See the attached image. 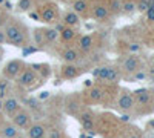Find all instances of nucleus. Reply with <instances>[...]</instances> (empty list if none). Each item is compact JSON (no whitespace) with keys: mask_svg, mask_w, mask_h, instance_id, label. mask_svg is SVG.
<instances>
[{"mask_svg":"<svg viewBox=\"0 0 154 138\" xmlns=\"http://www.w3.org/2000/svg\"><path fill=\"white\" fill-rule=\"evenodd\" d=\"M128 138H139V137H137V135H130Z\"/></svg>","mask_w":154,"mask_h":138,"instance_id":"ea45409f","label":"nucleus"},{"mask_svg":"<svg viewBox=\"0 0 154 138\" xmlns=\"http://www.w3.org/2000/svg\"><path fill=\"white\" fill-rule=\"evenodd\" d=\"M119 78H120V72L116 69V68H112V66H108V74H106L105 81H108V83H116Z\"/></svg>","mask_w":154,"mask_h":138,"instance_id":"f3484780","label":"nucleus"},{"mask_svg":"<svg viewBox=\"0 0 154 138\" xmlns=\"http://www.w3.org/2000/svg\"><path fill=\"white\" fill-rule=\"evenodd\" d=\"M108 8H109V12H114V14L120 12V11H122V3H120V0H111L109 5H108Z\"/></svg>","mask_w":154,"mask_h":138,"instance_id":"b1692460","label":"nucleus"},{"mask_svg":"<svg viewBox=\"0 0 154 138\" xmlns=\"http://www.w3.org/2000/svg\"><path fill=\"white\" fill-rule=\"evenodd\" d=\"M12 123L16 124L19 129H26L29 128V123H31V115L25 110H19L17 114L12 115Z\"/></svg>","mask_w":154,"mask_h":138,"instance_id":"39448f33","label":"nucleus"},{"mask_svg":"<svg viewBox=\"0 0 154 138\" xmlns=\"http://www.w3.org/2000/svg\"><path fill=\"white\" fill-rule=\"evenodd\" d=\"M77 74H79V71H77V68L71 63H68L62 68V75L65 78H74V77H77Z\"/></svg>","mask_w":154,"mask_h":138,"instance_id":"ddd939ff","label":"nucleus"},{"mask_svg":"<svg viewBox=\"0 0 154 138\" xmlns=\"http://www.w3.org/2000/svg\"><path fill=\"white\" fill-rule=\"evenodd\" d=\"M3 20H5V19H3V16L0 14V26H2V25H3Z\"/></svg>","mask_w":154,"mask_h":138,"instance_id":"4c0bfd02","label":"nucleus"},{"mask_svg":"<svg viewBox=\"0 0 154 138\" xmlns=\"http://www.w3.org/2000/svg\"><path fill=\"white\" fill-rule=\"evenodd\" d=\"M120 120H122L123 123H126V121H130V115H126V114H125V115H122V117H120Z\"/></svg>","mask_w":154,"mask_h":138,"instance_id":"72a5a7b5","label":"nucleus"},{"mask_svg":"<svg viewBox=\"0 0 154 138\" xmlns=\"http://www.w3.org/2000/svg\"><path fill=\"white\" fill-rule=\"evenodd\" d=\"M136 9L139 12H142V14H145V12L149 9V2L148 0H137L136 2Z\"/></svg>","mask_w":154,"mask_h":138,"instance_id":"5701e85b","label":"nucleus"},{"mask_svg":"<svg viewBox=\"0 0 154 138\" xmlns=\"http://www.w3.org/2000/svg\"><path fill=\"white\" fill-rule=\"evenodd\" d=\"M22 71H23V61L22 60H11L3 68V77L8 80L17 78Z\"/></svg>","mask_w":154,"mask_h":138,"instance_id":"f03ea898","label":"nucleus"},{"mask_svg":"<svg viewBox=\"0 0 154 138\" xmlns=\"http://www.w3.org/2000/svg\"><path fill=\"white\" fill-rule=\"evenodd\" d=\"M5 42H6V34L3 29H0V45H3Z\"/></svg>","mask_w":154,"mask_h":138,"instance_id":"2f4dec72","label":"nucleus"},{"mask_svg":"<svg viewBox=\"0 0 154 138\" xmlns=\"http://www.w3.org/2000/svg\"><path fill=\"white\" fill-rule=\"evenodd\" d=\"M122 11L125 12V14H133L136 9V2H133V0H126V2L122 3Z\"/></svg>","mask_w":154,"mask_h":138,"instance_id":"4be33fe9","label":"nucleus"},{"mask_svg":"<svg viewBox=\"0 0 154 138\" xmlns=\"http://www.w3.org/2000/svg\"><path fill=\"white\" fill-rule=\"evenodd\" d=\"M43 35H45V42L53 43V42L57 40L59 31H56V29H53V28H49V29H45V31H43Z\"/></svg>","mask_w":154,"mask_h":138,"instance_id":"aec40b11","label":"nucleus"},{"mask_svg":"<svg viewBox=\"0 0 154 138\" xmlns=\"http://www.w3.org/2000/svg\"><path fill=\"white\" fill-rule=\"evenodd\" d=\"M102 91L99 89V87H93L91 91H89V97H91V100H94V101H99V100L102 98Z\"/></svg>","mask_w":154,"mask_h":138,"instance_id":"a878e982","label":"nucleus"},{"mask_svg":"<svg viewBox=\"0 0 154 138\" xmlns=\"http://www.w3.org/2000/svg\"><path fill=\"white\" fill-rule=\"evenodd\" d=\"M5 34H6V42H9L14 46H23L25 42H26V37H25V32L22 31L19 23H6L5 25Z\"/></svg>","mask_w":154,"mask_h":138,"instance_id":"f257e3e1","label":"nucleus"},{"mask_svg":"<svg viewBox=\"0 0 154 138\" xmlns=\"http://www.w3.org/2000/svg\"><path fill=\"white\" fill-rule=\"evenodd\" d=\"M93 75L96 77V80H99V68H96V69L93 71Z\"/></svg>","mask_w":154,"mask_h":138,"instance_id":"f704fd0d","label":"nucleus"},{"mask_svg":"<svg viewBox=\"0 0 154 138\" xmlns=\"http://www.w3.org/2000/svg\"><path fill=\"white\" fill-rule=\"evenodd\" d=\"M149 2V8H154V0H148Z\"/></svg>","mask_w":154,"mask_h":138,"instance_id":"58836bf2","label":"nucleus"},{"mask_svg":"<svg viewBox=\"0 0 154 138\" xmlns=\"http://www.w3.org/2000/svg\"><path fill=\"white\" fill-rule=\"evenodd\" d=\"M34 35H35V40H37V45H42L45 42V35H43V31L40 29H37L34 31Z\"/></svg>","mask_w":154,"mask_h":138,"instance_id":"bb28decb","label":"nucleus"},{"mask_svg":"<svg viewBox=\"0 0 154 138\" xmlns=\"http://www.w3.org/2000/svg\"><path fill=\"white\" fill-rule=\"evenodd\" d=\"M5 3V0H0V5H3Z\"/></svg>","mask_w":154,"mask_h":138,"instance_id":"a19ab883","label":"nucleus"},{"mask_svg":"<svg viewBox=\"0 0 154 138\" xmlns=\"http://www.w3.org/2000/svg\"><path fill=\"white\" fill-rule=\"evenodd\" d=\"M0 60H2V55H0Z\"/></svg>","mask_w":154,"mask_h":138,"instance_id":"37998d69","label":"nucleus"},{"mask_svg":"<svg viewBox=\"0 0 154 138\" xmlns=\"http://www.w3.org/2000/svg\"><path fill=\"white\" fill-rule=\"evenodd\" d=\"M3 110H5V114L12 117L14 114H17V112L20 110V103H19V100L14 98V97H8L5 101H3Z\"/></svg>","mask_w":154,"mask_h":138,"instance_id":"423d86ee","label":"nucleus"},{"mask_svg":"<svg viewBox=\"0 0 154 138\" xmlns=\"http://www.w3.org/2000/svg\"><path fill=\"white\" fill-rule=\"evenodd\" d=\"M146 77L145 72H134V80H143Z\"/></svg>","mask_w":154,"mask_h":138,"instance_id":"7c9ffc66","label":"nucleus"},{"mask_svg":"<svg viewBox=\"0 0 154 138\" xmlns=\"http://www.w3.org/2000/svg\"><path fill=\"white\" fill-rule=\"evenodd\" d=\"M54 20H56V11L53 8H45L43 12H42V22L53 23Z\"/></svg>","mask_w":154,"mask_h":138,"instance_id":"a211bd4d","label":"nucleus"},{"mask_svg":"<svg viewBox=\"0 0 154 138\" xmlns=\"http://www.w3.org/2000/svg\"><path fill=\"white\" fill-rule=\"evenodd\" d=\"M37 75H35V72L34 71H31V69H23L22 72H20V75L17 77V83L20 84V86H23V87H32L35 83H37Z\"/></svg>","mask_w":154,"mask_h":138,"instance_id":"7ed1b4c3","label":"nucleus"},{"mask_svg":"<svg viewBox=\"0 0 154 138\" xmlns=\"http://www.w3.org/2000/svg\"><path fill=\"white\" fill-rule=\"evenodd\" d=\"M128 49H130L131 52H139V51H140V46H139L137 43H131L130 46H128Z\"/></svg>","mask_w":154,"mask_h":138,"instance_id":"c756f323","label":"nucleus"},{"mask_svg":"<svg viewBox=\"0 0 154 138\" xmlns=\"http://www.w3.org/2000/svg\"><path fill=\"white\" fill-rule=\"evenodd\" d=\"M29 17H31V19H34V20H40V22H42V16H38L37 12H32V11H29Z\"/></svg>","mask_w":154,"mask_h":138,"instance_id":"473e14b6","label":"nucleus"},{"mask_svg":"<svg viewBox=\"0 0 154 138\" xmlns=\"http://www.w3.org/2000/svg\"><path fill=\"white\" fill-rule=\"evenodd\" d=\"M93 16H94V19H97V20H103V19H106V17L109 16V8H108L106 5H97V6L94 8Z\"/></svg>","mask_w":154,"mask_h":138,"instance_id":"f8f14e48","label":"nucleus"},{"mask_svg":"<svg viewBox=\"0 0 154 138\" xmlns=\"http://www.w3.org/2000/svg\"><path fill=\"white\" fill-rule=\"evenodd\" d=\"M134 95V101L140 106H146L151 101V92L148 89H137L133 92Z\"/></svg>","mask_w":154,"mask_h":138,"instance_id":"6e6552de","label":"nucleus"},{"mask_svg":"<svg viewBox=\"0 0 154 138\" xmlns=\"http://www.w3.org/2000/svg\"><path fill=\"white\" fill-rule=\"evenodd\" d=\"M17 129L19 128L16 126V124H6V126H3L2 134H3L5 138H17V135H19V131Z\"/></svg>","mask_w":154,"mask_h":138,"instance_id":"4468645a","label":"nucleus"},{"mask_svg":"<svg viewBox=\"0 0 154 138\" xmlns=\"http://www.w3.org/2000/svg\"><path fill=\"white\" fill-rule=\"evenodd\" d=\"M79 23V16L75 14V12L72 11H69V12H66L65 14V17H63V25H66V26H75V25Z\"/></svg>","mask_w":154,"mask_h":138,"instance_id":"2eb2a0df","label":"nucleus"},{"mask_svg":"<svg viewBox=\"0 0 154 138\" xmlns=\"http://www.w3.org/2000/svg\"><path fill=\"white\" fill-rule=\"evenodd\" d=\"M145 17H146V22L154 23V8H149V9L145 12Z\"/></svg>","mask_w":154,"mask_h":138,"instance_id":"cd10ccee","label":"nucleus"},{"mask_svg":"<svg viewBox=\"0 0 154 138\" xmlns=\"http://www.w3.org/2000/svg\"><path fill=\"white\" fill-rule=\"evenodd\" d=\"M45 137V128L42 124H34L28 128V138H43Z\"/></svg>","mask_w":154,"mask_h":138,"instance_id":"9b49d317","label":"nucleus"},{"mask_svg":"<svg viewBox=\"0 0 154 138\" xmlns=\"http://www.w3.org/2000/svg\"><path fill=\"white\" fill-rule=\"evenodd\" d=\"M60 35H62V40L69 42V40H72L74 37H75V31H74L71 26H66V28H63V29H62Z\"/></svg>","mask_w":154,"mask_h":138,"instance_id":"412c9836","label":"nucleus"},{"mask_svg":"<svg viewBox=\"0 0 154 138\" xmlns=\"http://www.w3.org/2000/svg\"><path fill=\"white\" fill-rule=\"evenodd\" d=\"M93 45H94V39L91 35H83L80 42H79V48H80V51L82 52H88V51H91L93 49Z\"/></svg>","mask_w":154,"mask_h":138,"instance_id":"9d476101","label":"nucleus"},{"mask_svg":"<svg viewBox=\"0 0 154 138\" xmlns=\"http://www.w3.org/2000/svg\"><path fill=\"white\" fill-rule=\"evenodd\" d=\"M49 97V92H42V95H40V98L43 100V98H48Z\"/></svg>","mask_w":154,"mask_h":138,"instance_id":"c9c22d12","label":"nucleus"},{"mask_svg":"<svg viewBox=\"0 0 154 138\" xmlns=\"http://www.w3.org/2000/svg\"><path fill=\"white\" fill-rule=\"evenodd\" d=\"M19 9L29 12L32 9V0H19Z\"/></svg>","mask_w":154,"mask_h":138,"instance_id":"393cba45","label":"nucleus"},{"mask_svg":"<svg viewBox=\"0 0 154 138\" xmlns=\"http://www.w3.org/2000/svg\"><path fill=\"white\" fill-rule=\"evenodd\" d=\"M62 58L65 60L66 63H74V61L79 58V52H77L75 49H72V48L71 49H66V51L62 54Z\"/></svg>","mask_w":154,"mask_h":138,"instance_id":"dca6fc26","label":"nucleus"},{"mask_svg":"<svg viewBox=\"0 0 154 138\" xmlns=\"http://www.w3.org/2000/svg\"><path fill=\"white\" fill-rule=\"evenodd\" d=\"M139 66H140V60L137 55H130L123 60V71L128 72V74H134L139 71Z\"/></svg>","mask_w":154,"mask_h":138,"instance_id":"0eeeda50","label":"nucleus"},{"mask_svg":"<svg viewBox=\"0 0 154 138\" xmlns=\"http://www.w3.org/2000/svg\"><path fill=\"white\" fill-rule=\"evenodd\" d=\"M134 104H136L134 95H131V92H123L117 100V107L120 110H125V112H130L134 107Z\"/></svg>","mask_w":154,"mask_h":138,"instance_id":"20e7f679","label":"nucleus"},{"mask_svg":"<svg viewBox=\"0 0 154 138\" xmlns=\"http://www.w3.org/2000/svg\"><path fill=\"white\" fill-rule=\"evenodd\" d=\"M66 2H71V3H74V2H75V0H66Z\"/></svg>","mask_w":154,"mask_h":138,"instance_id":"79ce46f5","label":"nucleus"},{"mask_svg":"<svg viewBox=\"0 0 154 138\" xmlns=\"http://www.w3.org/2000/svg\"><path fill=\"white\" fill-rule=\"evenodd\" d=\"M86 8H88L86 0H75V2L72 3V11L75 12V14H83V12L86 11Z\"/></svg>","mask_w":154,"mask_h":138,"instance_id":"6ab92c4d","label":"nucleus"},{"mask_svg":"<svg viewBox=\"0 0 154 138\" xmlns=\"http://www.w3.org/2000/svg\"><path fill=\"white\" fill-rule=\"evenodd\" d=\"M80 121H82V126L85 131H88L89 134H93V129H94V121H93V114L91 112H85L80 117Z\"/></svg>","mask_w":154,"mask_h":138,"instance_id":"1a4fd4ad","label":"nucleus"},{"mask_svg":"<svg viewBox=\"0 0 154 138\" xmlns=\"http://www.w3.org/2000/svg\"><path fill=\"white\" fill-rule=\"evenodd\" d=\"M0 110H3V100L0 98Z\"/></svg>","mask_w":154,"mask_h":138,"instance_id":"e433bc0d","label":"nucleus"},{"mask_svg":"<svg viewBox=\"0 0 154 138\" xmlns=\"http://www.w3.org/2000/svg\"><path fill=\"white\" fill-rule=\"evenodd\" d=\"M49 138H62V134L59 129H51L49 131Z\"/></svg>","mask_w":154,"mask_h":138,"instance_id":"c85d7f7f","label":"nucleus"}]
</instances>
